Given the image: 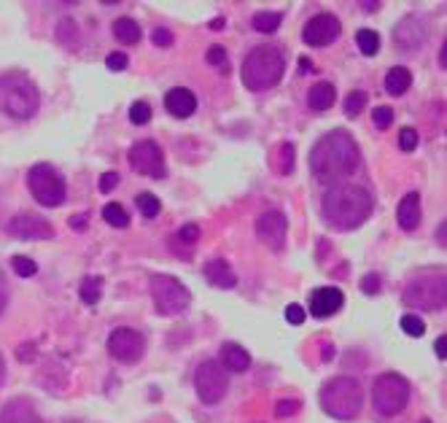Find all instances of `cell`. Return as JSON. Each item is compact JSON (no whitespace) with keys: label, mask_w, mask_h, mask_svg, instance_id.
I'll list each match as a JSON object with an SVG mask.
<instances>
[{"label":"cell","mask_w":447,"mask_h":423,"mask_svg":"<svg viewBox=\"0 0 447 423\" xmlns=\"http://www.w3.org/2000/svg\"><path fill=\"white\" fill-rule=\"evenodd\" d=\"M67 221H70V229L81 232V229H87V213H73Z\"/></svg>","instance_id":"cell-48"},{"label":"cell","mask_w":447,"mask_h":423,"mask_svg":"<svg viewBox=\"0 0 447 423\" xmlns=\"http://www.w3.org/2000/svg\"><path fill=\"white\" fill-rule=\"evenodd\" d=\"M105 63H108V70L119 73V70H127V63H129V60H127V54H124V52H111Z\"/></svg>","instance_id":"cell-43"},{"label":"cell","mask_w":447,"mask_h":423,"mask_svg":"<svg viewBox=\"0 0 447 423\" xmlns=\"http://www.w3.org/2000/svg\"><path fill=\"white\" fill-rule=\"evenodd\" d=\"M78 28H76V22L73 19H65L60 22V28H57V38L63 41L65 46H70V49H76L78 46Z\"/></svg>","instance_id":"cell-33"},{"label":"cell","mask_w":447,"mask_h":423,"mask_svg":"<svg viewBox=\"0 0 447 423\" xmlns=\"http://www.w3.org/2000/svg\"><path fill=\"white\" fill-rule=\"evenodd\" d=\"M113 35H116L119 43H124V46H135V43L140 41V28H138L135 19L122 17V19L113 22Z\"/></svg>","instance_id":"cell-25"},{"label":"cell","mask_w":447,"mask_h":423,"mask_svg":"<svg viewBox=\"0 0 447 423\" xmlns=\"http://www.w3.org/2000/svg\"><path fill=\"white\" fill-rule=\"evenodd\" d=\"M0 423H41V415L28 396H14L0 407Z\"/></svg>","instance_id":"cell-17"},{"label":"cell","mask_w":447,"mask_h":423,"mask_svg":"<svg viewBox=\"0 0 447 423\" xmlns=\"http://www.w3.org/2000/svg\"><path fill=\"white\" fill-rule=\"evenodd\" d=\"M164 108L175 119H189L194 111H197V95H194L192 89H186V87H173L164 95Z\"/></svg>","instance_id":"cell-19"},{"label":"cell","mask_w":447,"mask_h":423,"mask_svg":"<svg viewBox=\"0 0 447 423\" xmlns=\"http://www.w3.org/2000/svg\"><path fill=\"white\" fill-rule=\"evenodd\" d=\"M340 19L337 17H331V14H316L307 25H305V30H302V38H305V43L307 46H329V43H334L337 41V35H340Z\"/></svg>","instance_id":"cell-15"},{"label":"cell","mask_w":447,"mask_h":423,"mask_svg":"<svg viewBox=\"0 0 447 423\" xmlns=\"http://www.w3.org/2000/svg\"><path fill=\"white\" fill-rule=\"evenodd\" d=\"M437 243H439V246H445V221H442V224H439V229H437Z\"/></svg>","instance_id":"cell-51"},{"label":"cell","mask_w":447,"mask_h":423,"mask_svg":"<svg viewBox=\"0 0 447 423\" xmlns=\"http://www.w3.org/2000/svg\"><path fill=\"white\" fill-rule=\"evenodd\" d=\"M364 294H378L380 292V275L378 272H369V275H364L361 278V286H358Z\"/></svg>","instance_id":"cell-44"},{"label":"cell","mask_w":447,"mask_h":423,"mask_svg":"<svg viewBox=\"0 0 447 423\" xmlns=\"http://www.w3.org/2000/svg\"><path fill=\"white\" fill-rule=\"evenodd\" d=\"M6 305H8V281H6V275L0 270V313L6 310Z\"/></svg>","instance_id":"cell-47"},{"label":"cell","mask_w":447,"mask_h":423,"mask_svg":"<svg viewBox=\"0 0 447 423\" xmlns=\"http://www.w3.org/2000/svg\"><path fill=\"white\" fill-rule=\"evenodd\" d=\"M305 316H307V310H305L302 305H296V302L286 307V321H288V324H294V326L305 324Z\"/></svg>","instance_id":"cell-42"},{"label":"cell","mask_w":447,"mask_h":423,"mask_svg":"<svg viewBox=\"0 0 447 423\" xmlns=\"http://www.w3.org/2000/svg\"><path fill=\"white\" fill-rule=\"evenodd\" d=\"M310 67H313V63H310L307 57H302V60H299V70H302V73H310Z\"/></svg>","instance_id":"cell-50"},{"label":"cell","mask_w":447,"mask_h":423,"mask_svg":"<svg viewBox=\"0 0 447 423\" xmlns=\"http://www.w3.org/2000/svg\"><path fill=\"white\" fill-rule=\"evenodd\" d=\"M286 232H288V221L281 210H267L256 219V235L264 246H270L272 251H281L283 243H286Z\"/></svg>","instance_id":"cell-14"},{"label":"cell","mask_w":447,"mask_h":423,"mask_svg":"<svg viewBox=\"0 0 447 423\" xmlns=\"http://www.w3.org/2000/svg\"><path fill=\"white\" fill-rule=\"evenodd\" d=\"M434 351H437V356L439 358H447V337H437V343H434Z\"/></svg>","instance_id":"cell-49"},{"label":"cell","mask_w":447,"mask_h":423,"mask_svg":"<svg viewBox=\"0 0 447 423\" xmlns=\"http://www.w3.org/2000/svg\"><path fill=\"white\" fill-rule=\"evenodd\" d=\"M342 302H345V294L340 292L337 286H320L316 292L310 294V313L316 316V318H329V316H334L340 307H342Z\"/></svg>","instance_id":"cell-16"},{"label":"cell","mask_w":447,"mask_h":423,"mask_svg":"<svg viewBox=\"0 0 447 423\" xmlns=\"http://www.w3.org/2000/svg\"><path fill=\"white\" fill-rule=\"evenodd\" d=\"M205 281L216 289H235L237 286V275L229 267L226 259H210L205 264Z\"/></svg>","instance_id":"cell-20"},{"label":"cell","mask_w":447,"mask_h":423,"mask_svg":"<svg viewBox=\"0 0 447 423\" xmlns=\"http://www.w3.org/2000/svg\"><path fill=\"white\" fill-rule=\"evenodd\" d=\"M149 289H151V299H154V307L160 316H181L189 305H192V292L173 275H164L157 272L149 278Z\"/></svg>","instance_id":"cell-7"},{"label":"cell","mask_w":447,"mask_h":423,"mask_svg":"<svg viewBox=\"0 0 447 423\" xmlns=\"http://www.w3.org/2000/svg\"><path fill=\"white\" fill-rule=\"evenodd\" d=\"M135 202H138V210L143 213V219H157V216H160L162 205H160V199H157L154 195H149V192H140Z\"/></svg>","instance_id":"cell-30"},{"label":"cell","mask_w":447,"mask_h":423,"mask_svg":"<svg viewBox=\"0 0 447 423\" xmlns=\"http://www.w3.org/2000/svg\"><path fill=\"white\" fill-rule=\"evenodd\" d=\"M294 157H296L294 146H291V143H283V146L278 149V160H281V164H278V173L288 175V173L294 170Z\"/></svg>","instance_id":"cell-36"},{"label":"cell","mask_w":447,"mask_h":423,"mask_svg":"<svg viewBox=\"0 0 447 423\" xmlns=\"http://www.w3.org/2000/svg\"><path fill=\"white\" fill-rule=\"evenodd\" d=\"M393 41H396V46L399 49H420L423 46V41H426V28H423V22L417 19V17H407V19H402L399 25H396V30H393Z\"/></svg>","instance_id":"cell-18"},{"label":"cell","mask_w":447,"mask_h":423,"mask_svg":"<svg viewBox=\"0 0 447 423\" xmlns=\"http://www.w3.org/2000/svg\"><path fill=\"white\" fill-rule=\"evenodd\" d=\"M154 43H157V46H170V43H173V33L164 30V28H157V30H154Z\"/></svg>","instance_id":"cell-46"},{"label":"cell","mask_w":447,"mask_h":423,"mask_svg":"<svg viewBox=\"0 0 447 423\" xmlns=\"http://www.w3.org/2000/svg\"><path fill=\"white\" fill-rule=\"evenodd\" d=\"M299 407H302L299 399H278V404H275V415H278V418H291V415L299 413Z\"/></svg>","instance_id":"cell-39"},{"label":"cell","mask_w":447,"mask_h":423,"mask_svg":"<svg viewBox=\"0 0 447 423\" xmlns=\"http://www.w3.org/2000/svg\"><path fill=\"white\" fill-rule=\"evenodd\" d=\"M417 146V132L413 127H404V130L399 132V149L402 151H415Z\"/></svg>","instance_id":"cell-40"},{"label":"cell","mask_w":447,"mask_h":423,"mask_svg":"<svg viewBox=\"0 0 447 423\" xmlns=\"http://www.w3.org/2000/svg\"><path fill=\"white\" fill-rule=\"evenodd\" d=\"M410 84H413V73H410L404 65H393L388 73H385V89H388L393 98L404 95V92L410 89Z\"/></svg>","instance_id":"cell-24"},{"label":"cell","mask_w":447,"mask_h":423,"mask_svg":"<svg viewBox=\"0 0 447 423\" xmlns=\"http://www.w3.org/2000/svg\"><path fill=\"white\" fill-rule=\"evenodd\" d=\"M334 100H337V89H334V84L331 81H318V84H313L310 87V92H307V105L313 108V111H329L331 105H334Z\"/></svg>","instance_id":"cell-23"},{"label":"cell","mask_w":447,"mask_h":423,"mask_svg":"<svg viewBox=\"0 0 447 423\" xmlns=\"http://www.w3.org/2000/svg\"><path fill=\"white\" fill-rule=\"evenodd\" d=\"M178 240L186 243V246H194V243L199 240V227H197V224H186V227H181L178 229Z\"/></svg>","instance_id":"cell-45"},{"label":"cell","mask_w":447,"mask_h":423,"mask_svg":"<svg viewBox=\"0 0 447 423\" xmlns=\"http://www.w3.org/2000/svg\"><path fill=\"white\" fill-rule=\"evenodd\" d=\"M219 364L224 367V372L240 375V372H246V369L251 367V356H248V351H246L243 345H237V343H224L221 361H219Z\"/></svg>","instance_id":"cell-22"},{"label":"cell","mask_w":447,"mask_h":423,"mask_svg":"<svg viewBox=\"0 0 447 423\" xmlns=\"http://www.w3.org/2000/svg\"><path fill=\"white\" fill-rule=\"evenodd\" d=\"M210 30H224V19H221V17H219V19H213V22H210Z\"/></svg>","instance_id":"cell-52"},{"label":"cell","mask_w":447,"mask_h":423,"mask_svg":"<svg viewBox=\"0 0 447 423\" xmlns=\"http://www.w3.org/2000/svg\"><path fill=\"white\" fill-rule=\"evenodd\" d=\"M78 296H81L84 305L95 307L97 302H100V296H102V278H100V275H87V278L81 281Z\"/></svg>","instance_id":"cell-26"},{"label":"cell","mask_w":447,"mask_h":423,"mask_svg":"<svg viewBox=\"0 0 447 423\" xmlns=\"http://www.w3.org/2000/svg\"><path fill=\"white\" fill-rule=\"evenodd\" d=\"M356 43H358V49H361V54H367V57H375L378 54V49H380V35L375 33V30H358L356 33Z\"/></svg>","instance_id":"cell-29"},{"label":"cell","mask_w":447,"mask_h":423,"mask_svg":"<svg viewBox=\"0 0 447 423\" xmlns=\"http://www.w3.org/2000/svg\"><path fill=\"white\" fill-rule=\"evenodd\" d=\"M116 186H119V173H113V170H111V173H102V175H100V184H97V189H100L102 195L113 192Z\"/></svg>","instance_id":"cell-41"},{"label":"cell","mask_w":447,"mask_h":423,"mask_svg":"<svg viewBox=\"0 0 447 423\" xmlns=\"http://www.w3.org/2000/svg\"><path fill=\"white\" fill-rule=\"evenodd\" d=\"M41 105V92L28 76L3 73L0 76V111L11 119H30Z\"/></svg>","instance_id":"cell-5"},{"label":"cell","mask_w":447,"mask_h":423,"mask_svg":"<svg viewBox=\"0 0 447 423\" xmlns=\"http://www.w3.org/2000/svg\"><path fill=\"white\" fill-rule=\"evenodd\" d=\"M194 389L205 404H219L229 389V375L219 361H202L194 372Z\"/></svg>","instance_id":"cell-10"},{"label":"cell","mask_w":447,"mask_h":423,"mask_svg":"<svg viewBox=\"0 0 447 423\" xmlns=\"http://www.w3.org/2000/svg\"><path fill=\"white\" fill-rule=\"evenodd\" d=\"M108 351H111V356L116 361H122V364H135V361H140L143 351H146L143 334L129 329V326H119L108 337Z\"/></svg>","instance_id":"cell-12"},{"label":"cell","mask_w":447,"mask_h":423,"mask_svg":"<svg viewBox=\"0 0 447 423\" xmlns=\"http://www.w3.org/2000/svg\"><path fill=\"white\" fill-rule=\"evenodd\" d=\"M129 164L135 173L140 175H149V178H164L167 167H164V154L154 140H138L132 149H129Z\"/></svg>","instance_id":"cell-11"},{"label":"cell","mask_w":447,"mask_h":423,"mask_svg":"<svg viewBox=\"0 0 447 423\" xmlns=\"http://www.w3.org/2000/svg\"><path fill=\"white\" fill-rule=\"evenodd\" d=\"M318 399L326 415H331L337 421H353L364 407V389L358 380L340 375V378H331L320 389Z\"/></svg>","instance_id":"cell-4"},{"label":"cell","mask_w":447,"mask_h":423,"mask_svg":"<svg viewBox=\"0 0 447 423\" xmlns=\"http://www.w3.org/2000/svg\"><path fill=\"white\" fill-rule=\"evenodd\" d=\"M323 216L331 229L351 232L372 216V197L364 186L340 181L323 195Z\"/></svg>","instance_id":"cell-2"},{"label":"cell","mask_w":447,"mask_h":423,"mask_svg":"<svg viewBox=\"0 0 447 423\" xmlns=\"http://www.w3.org/2000/svg\"><path fill=\"white\" fill-rule=\"evenodd\" d=\"M402 329H404V334H410V337H423L426 324H423V318H417V316H413V313H407V316H402Z\"/></svg>","instance_id":"cell-37"},{"label":"cell","mask_w":447,"mask_h":423,"mask_svg":"<svg viewBox=\"0 0 447 423\" xmlns=\"http://www.w3.org/2000/svg\"><path fill=\"white\" fill-rule=\"evenodd\" d=\"M361 6H364V8H367V11H375V8H378V6H380V3H378V0H369V3H361Z\"/></svg>","instance_id":"cell-53"},{"label":"cell","mask_w":447,"mask_h":423,"mask_svg":"<svg viewBox=\"0 0 447 423\" xmlns=\"http://www.w3.org/2000/svg\"><path fill=\"white\" fill-rule=\"evenodd\" d=\"M283 70H286V57L278 46H256L254 52H248V57L243 60V84L251 89V92H264V89H272L278 87V81L283 78Z\"/></svg>","instance_id":"cell-3"},{"label":"cell","mask_w":447,"mask_h":423,"mask_svg":"<svg viewBox=\"0 0 447 423\" xmlns=\"http://www.w3.org/2000/svg\"><path fill=\"white\" fill-rule=\"evenodd\" d=\"M11 267H14V272H17L19 278H32V275L38 272V264H35L30 257H14V259H11Z\"/></svg>","instance_id":"cell-34"},{"label":"cell","mask_w":447,"mask_h":423,"mask_svg":"<svg viewBox=\"0 0 447 423\" xmlns=\"http://www.w3.org/2000/svg\"><path fill=\"white\" fill-rule=\"evenodd\" d=\"M281 22H283V17L278 11H259L251 19L254 30H259V33H275L281 28Z\"/></svg>","instance_id":"cell-27"},{"label":"cell","mask_w":447,"mask_h":423,"mask_svg":"<svg viewBox=\"0 0 447 423\" xmlns=\"http://www.w3.org/2000/svg\"><path fill=\"white\" fill-rule=\"evenodd\" d=\"M205 60L213 67H219L221 73H229V60H226V49L224 46H210L208 54H205Z\"/></svg>","instance_id":"cell-35"},{"label":"cell","mask_w":447,"mask_h":423,"mask_svg":"<svg viewBox=\"0 0 447 423\" xmlns=\"http://www.w3.org/2000/svg\"><path fill=\"white\" fill-rule=\"evenodd\" d=\"M6 380V361H3V356H0V383Z\"/></svg>","instance_id":"cell-54"},{"label":"cell","mask_w":447,"mask_h":423,"mask_svg":"<svg viewBox=\"0 0 447 423\" xmlns=\"http://www.w3.org/2000/svg\"><path fill=\"white\" fill-rule=\"evenodd\" d=\"M364 105H367V92L353 89L351 95L345 98V116H348V119H356L358 113H364Z\"/></svg>","instance_id":"cell-32"},{"label":"cell","mask_w":447,"mask_h":423,"mask_svg":"<svg viewBox=\"0 0 447 423\" xmlns=\"http://www.w3.org/2000/svg\"><path fill=\"white\" fill-rule=\"evenodd\" d=\"M404 305L415 310H442L447 305V278L442 270L420 272L407 281Z\"/></svg>","instance_id":"cell-6"},{"label":"cell","mask_w":447,"mask_h":423,"mask_svg":"<svg viewBox=\"0 0 447 423\" xmlns=\"http://www.w3.org/2000/svg\"><path fill=\"white\" fill-rule=\"evenodd\" d=\"M6 229H8V235H14L19 240H49V237H54V227L49 224V219L38 216V213H17Z\"/></svg>","instance_id":"cell-13"},{"label":"cell","mask_w":447,"mask_h":423,"mask_svg":"<svg viewBox=\"0 0 447 423\" xmlns=\"http://www.w3.org/2000/svg\"><path fill=\"white\" fill-rule=\"evenodd\" d=\"M358 162H361V151L348 130L326 132L310 149V170L323 184L348 178L358 167Z\"/></svg>","instance_id":"cell-1"},{"label":"cell","mask_w":447,"mask_h":423,"mask_svg":"<svg viewBox=\"0 0 447 423\" xmlns=\"http://www.w3.org/2000/svg\"><path fill=\"white\" fill-rule=\"evenodd\" d=\"M129 122L138 124V127L149 124V122H151V105H149L146 100H135V102L129 105Z\"/></svg>","instance_id":"cell-31"},{"label":"cell","mask_w":447,"mask_h":423,"mask_svg":"<svg viewBox=\"0 0 447 423\" xmlns=\"http://www.w3.org/2000/svg\"><path fill=\"white\" fill-rule=\"evenodd\" d=\"M372 122H375L378 130H388V127L393 124V111H391L388 105H378V108L372 111Z\"/></svg>","instance_id":"cell-38"},{"label":"cell","mask_w":447,"mask_h":423,"mask_svg":"<svg viewBox=\"0 0 447 423\" xmlns=\"http://www.w3.org/2000/svg\"><path fill=\"white\" fill-rule=\"evenodd\" d=\"M420 195L417 192H410V195L402 197L399 208H396V219H399V227L404 232H413L420 224Z\"/></svg>","instance_id":"cell-21"},{"label":"cell","mask_w":447,"mask_h":423,"mask_svg":"<svg viewBox=\"0 0 447 423\" xmlns=\"http://www.w3.org/2000/svg\"><path fill=\"white\" fill-rule=\"evenodd\" d=\"M420 423H431V421H420Z\"/></svg>","instance_id":"cell-55"},{"label":"cell","mask_w":447,"mask_h":423,"mask_svg":"<svg viewBox=\"0 0 447 423\" xmlns=\"http://www.w3.org/2000/svg\"><path fill=\"white\" fill-rule=\"evenodd\" d=\"M410 402V383L396 372H385L375 380L372 404L380 415H399Z\"/></svg>","instance_id":"cell-8"},{"label":"cell","mask_w":447,"mask_h":423,"mask_svg":"<svg viewBox=\"0 0 447 423\" xmlns=\"http://www.w3.org/2000/svg\"><path fill=\"white\" fill-rule=\"evenodd\" d=\"M28 186H30V195L46 208H57L65 202V178L52 164H32L28 173Z\"/></svg>","instance_id":"cell-9"},{"label":"cell","mask_w":447,"mask_h":423,"mask_svg":"<svg viewBox=\"0 0 447 423\" xmlns=\"http://www.w3.org/2000/svg\"><path fill=\"white\" fill-rule=\"evenodd\" d=\"M102 219H105L111 227H116V229L129 227L127 208H124V205H119V202H108V205L102 208Z\"/></svg>","instance_id":"cell-28"}]
</instances>
